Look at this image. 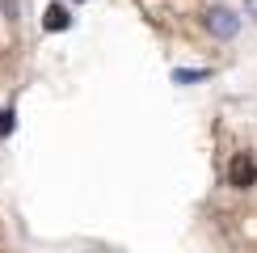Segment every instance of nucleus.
Segmentation results:
<instances>
[{
  "label": "nucleus",
  "mask_w": 257,
  "mask_h": 253,
  "mask_svg": "<svg viewBox=\"0 0 257 253\" xmlns=\"http://www.w3.org/2000/svg\"><path fill=\"white\" fill-rule=\"evenodd\" d=\"M207 30H211L215 38H236L240 17L232 13V9H211V13H207Z\"/></svg>",
  "instance_id": "obj_1"
},
{
  "label": "nucleus",
  "mask_w": 257,
  "mask_h": 253,
  "mask_svg": "<svg viewBox=\"0 0 257 253\" xmlns=\"http://www.w3.org/2000/svg\"><path fill=\"white\" fill-rule=\"evenodd\" d=\"M228 182L236 186V190H249L253 182H257V165H253V156H236V161H232V169H228Z\"/></svg>",
  "instance_id": "obj_2"
},
{
  "label": "nucleus",
  "mask_w": 257,
  "mask_h": 253,
  "mask_svg": "<svg viewBox=\"0 0 257 253\" xmlns=\"http://www.w3.org/2000/svg\"><path fill=\"white\" fill-rule=\"evenodd\" d=\"M42 26H47L51 34H63V30L72 26V17H68V9H63V5H51L47 17H42Z\"/></svg>",
  "instance_id": "obj_3"
},
{
  "label": "nucleus",
  "mask_w": 257,
  "mask_h": 253,
  "mask_svg": "<svg viewBox=\"0 0 257 253\" xmlns=\"http://www.w3.org/2000/svg\"><path fill=\"white\" fill-rule=\"evenodd\" d=\"M207 76H211L207 68H177V72H173L177 84H194V80H207Z\"/></svg>",
  "instance_id": "obj_4"
},
{
  "label": "nucleus",
  "mask_w": 257,
  "mask_h": 253,
  "mask_svg": "<svg viewBox=\"0 0 257 253\" xmlns=\"http://www.w3.org/2000/svg\"><path fill=\"white\" fill-rule=\"evenodd\" d=\"M13 126H17V110L9 105V110H0V140H9V135H13Z\"/></svg>",
  "instance_id": "obj_5"
},
{
  "label": "nucleus",
  "mask_w": 257,
  "mask_h": 253,
  "mask_svg": "<svg viewBox=\"0 0 257 253\" xmlns=\"http://www.w3.org/2000/svg\"><path fill=\"white\" fill-rule=\"evenodd\" d=\"M244 9H249V13L257 17V0H244Z\"/></svg>",
  "instance_id": "obj_6"
}]
</instances>
